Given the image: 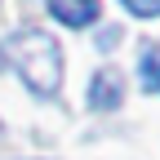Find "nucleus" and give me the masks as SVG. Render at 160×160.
Returning a JSON list of instances; mask_svg holds the SVG:
<instances>
[{"label": "nucleus", "mask_w": 160, "mask_h": 160, "mask_svg": "<svg viewBox=\"0 0 160 160\" xmlns=\"http://www.w3.org/2000/svg\"><path fill=\"white\" fill-rule=\"evenodd\" d=\"M0 58H9L13 71L36 98H53L62 89V49L49 31H18L0 45Z\"/></svg>", "instance_id": "nucleus-1"}, {"label": "nucleus", "mask_w": 160, "mask_h": 160, "mask_svg": "<svg viewBox=\"0 0 160 160\" xmlns=\"http://www.w3.org/2000/svg\"><path fill=\"white\" fill-rule=\"evenodd\" d=\"M120 98H125V80H120V71H111V67L93 71V80H89V107H93V111H111V107H120Z\"/></svg>", "instance_id": "nucleus-2"}, {"label": "nucleus", "mask_w": 160, "mask_h": 160, "mask_svg": "<svg viewBox=\"0 0 160 160\" xmlns=\"http://www.w3.org/2000/svg\"><path fill=\"white\" fill-rule=\"evenodd\" d=\"M133 18H160V0H120Z\"/></svg>", "instance_id": "nucleus-5"}, {"label": "nucleus", "mask_w": 160, "mask_h": 160, "mask_svg": "<svg viewBox=\"0 0 160 160\" xmlns=\"http://www.w3.org/2000/svg\"><path fill=\"white\" fill-rule=\"evenodd\" d=\"M49 13L62 27H89L98 22V0H49Z\"/></svg>", "instance_id": "nucleus-3"}, {"label": "nucleus", "mask_w": 160, "mask_h": 160, "mask_svg": "<svg viewBox=\"0 0 160 160\" xmlns=\"http://www.w3.org/2000/svg\"><path fill=\"white\" fill-rule=\"evenodd\" d=\"M138 85H142V93H160V49L156 45H147L138 58Z\"/></svg>", "instance_id": "nucleus-4"}]
</instances>
